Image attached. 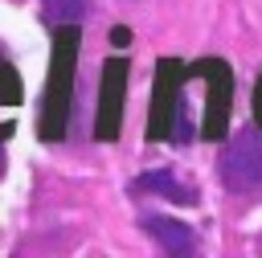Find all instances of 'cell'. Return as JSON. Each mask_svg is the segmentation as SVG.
<instances>
[{
	"instance_id": "8",
	"label": "cell",
	"mask_w": 262,
	"mask_h": 258,
	"mask_svg": "<svg viewBox=\"0 0 262 258\" xmlns=\"http://www.w3.org/2000/svg\"><path fill=\"white\" fill-rule=\"evenodd\" d=\"M254 115H258V123H262V78H258V90H254Z\"/></svg>"
},
{
	"instance_id": "6",
	"label": "cell",
	"mask_w": 262,
	"mask_h": 258,
	"mask_svg": "<svg viewBox=\"0 0 262 258\" xmlns=\"http://www.w3.org/2000/svg\"><path fill=\"white\" fill-rule=\"evenodd\" d=\"M82 12H86V0H45V8H41V16H45L53 29H61V25H78Z\"/></svg>"
},
{
	"instance_id": "7",
	"label": "cell",
	"mask_w": 262,
	"mask_h": 258,
	"mask_svg": "<svg viewBox=\"0 0 262 258\" xmlns=\"http://www.w3.org/2000/svg\"><path fill=\"white\" fill-rule=\"evenodd\" d=\"M0 102H20V78H16V70L0 57Z\"/></svg>"
},
{
	"instance_id": "4",
	"label": "cell",
	"mask_w": 262,
	"mask_h": 258,
	"mask_svg": "<svg viewBox=\"0 0 262 258\" xmlns=\"http://www.w3.org/2000/svg\"><path fill=\"white\" fill-rule=\"evenodd\" d=\"M143 229L164 246V254H192V250H196V233H192L184 221H172V217H156V213H147V217H143Z\"/></svg>"
},
{
	"instance_id": "5",
	"label": "cell",
	"mask_w": 262,
	"mask_h": 258,
	"mask_svg": "<svg viewBox=\"0 0 262 258\" xmlns=\"http://www.w3.org/2000/svg\"><path fill=\"white\" fill-rule=\"evenodd\" d=\"M139 192H156V197H168L176 205H196V188H188L184 180H176L172 172H143L135 180Z\"/></svg>"
},
{
	"instance_id": "2",
	"label": "cell",
	"mask_w": 262,
	"mask_h": 258,
	"mask_svg": "<svg viewBox=\"0 0 262 258\" xmlns=\"http://www.w3.org/2000/svg\"><path fill=\"white\" fill-rule=\"evenodd\" d=\"M217 176L229 192H250L262 184V131H242L217 160Z\"/></svg>"
},
{
	"instance_id": "1",
	"label": "cell",
	"mask_w": 262,
	"mask_h": 258,
	"mask_svg": "<svg viewBox=\"0 0 262 258\" xmlns=\"http://www.w3.org/2000/svg\"><path fill=\"white\" fill-rule=\"evenodd\" d=\"M74 61H78V25H61V29H53V70H49V94H45V111H41L45 139H61L70 127Z\"/></svg>"
},
{
	"instance_id": "9",
	"label": "cell",
	"mask_w": 262,
	"mask_h": 258,
	"mask_svg": "<svg viewBox=\"0 0 262 258\" xmlns=\"http://www.w3.org/2000/svg\"><path fill=\"white\" fill-rule=\"evenodd\" d=\"M0 164H4V160H0Z\"/></svg>"
},
{
	"instance_id": "3",
	"label": "cell",
	"mask_w": 262,
	"mask_h": 258,
	"mask_svg": "<svg viewBox=\"0 0 262 258\" xmlns=\"http://www.w3.org/2000/svg\"><path fill=\"white\" fill-rule=\"evenodd\" d=\"M123 82H127V57H111L106 82H102V98H98V123H94V135H98V139H115V135H119Z\"/></svg>"
}]
</instances>
